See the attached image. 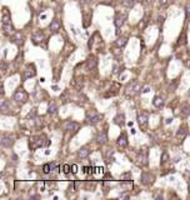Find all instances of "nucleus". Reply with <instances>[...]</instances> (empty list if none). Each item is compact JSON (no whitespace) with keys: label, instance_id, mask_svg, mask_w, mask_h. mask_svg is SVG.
Listing matches in <instances>:
<instances>
[{"label":"nucleus","instance_id":"nucleus-4","mask_svg":"<svg viewBox=\"0 0 190 200\" xmlns=\"http://www.w3.org/2000/svg\"><path fill=\"white\" fill-rule=\"evenodd\" d=\"M13 99L16 101V103L19 104H24L28 101V99H29V95H28V93L25 91V89H23V88H19L15 93H14V96Z\"/></svg>","mask_w":190,"mask_h":200},{"label":"nucleus","instance_id":"nucleus-31","mask_svg":"<svg viewBox=\"0 0 190 200\" xmlns=\"http://www.w3.org/2000/svg\"><path fill=\"white\" fill-rule=\"evenodd\" d=\"M121 71H124V66H120V65H118V64H114V66H113V73H114V74H120Z\"/></svg>","mask_w":190,"mask_h":200},{"label":"nucleus","instance_id":"nucleus-11","mask_svg":"<svg viewBox=\"0 0 190 200\" xmlns=\"http://www.w3.org/2000/svg\"><path fill=\"white\" fill-rule=\"evenodd\" d=\"M79 127H80V125L76 122H74V120H66V122L64 123V129L70 133H76L79 130Z\"/></svg>","mask_w":190,"mask_h":200},{"label":"nucleus","instance_id":"nucleus-27","mask_svg":"<svg viewBox=\"0 0 190 200\" xmlns=\"http://www.w3.org/2000/svg\"><path fill=\"white\" fill-rule=\"evenodd\" d=\"M57 113H58V105L55 103H52L48 106V114L49 115H55Z\"/></svg>","mask_w":190,"mask_h":200},{"label":"nucleus","instance_id":"nucleus-33","mask_svg":"<svg viewBox=\"0 0 190 200\" xmlns=\"http://www.w3.org/2000/svg\"><path fill=\"white\" fill-rule=\"evenodd\" d=\"M35 116H36V108H33L30 111H29V114L26 115V119L28 120H30V119H35Z\"/></svg>","mask_w":190,"mask_h":200},{"label":"nucleus","instance_id":"nucleus-13","mask_svg":"<svg viewBox=\"0 0 190 200\" xmlns=\"http://www.w3.org/2000/svg\"><path fill=\"white\" fill-rule=\"evenodd\" d=\"M98 66V59L95 55H89L86 59V69L88 70H94Z\"/></svg>","mask_w":190,"mask_h":200},{"label":"nucleus","instance_id":"nucleus-23","mask_svg":"<svg viewBox=\"0 0 190 200\" xmlns=\"http://www.w3.org/2000/svg\"><path fill=\"white\" fill-rule=\"evenodd\" d=\"M190 115V104H184L180 108V116L183 118H186V116Z\"/></svg>","mask_w":190,"mask_h":200},{"label":"nucleus","instance_id":"nucleus-32","mask_svg":"<svg viewBox=\"0 0 190 200\" xmlns=\"http://www.w3.org/2000/svg\"><path fill=\"white\" fill-rule=\"evenodd\" d=\"M95 183H90V181H86L85 183V189L88 192H93V190H95Z\"/></svg>","mask_w":190,"mask_h":200},{"label":"nucleus","instance_id":"nucleus-29","mask_svg":"<svg viewBox=\"0 0 190 200\" xmlns=\"http://www.w3.org/2000/svg\"><path fill=\"white\" fill-rule=\"evenodd\" d=\"M83 18H84V24H83V25H84V28H88V26H89V24H90V19H91V14L90 13H85L84 14V15H83Z\"/></svg>","mask_w":190,"mask_h":200},{"label":"nucleus","instance_id":"nucleus-10","mask_svg":"<svg viewBox=\"0 0 190 200\" xmlns=\"http://www.w3.org/2000/svg\"><path fill=\"white\" fill-rule=\"evenodd\" d=\"M136 163L139 166H146L148 165V151L141 150L139 151V154L136 156Z\"/></svg>","mask_w":190,"mask_h":200},{"label":"nucleus","instance_id":"nucleus-21","mask_svg":"<svg viewBox=\"0 0 190 200\" xmlns=\"http://www.w3.org/2000/svg\"><path fill=\"white\" fill-rule=\"evenodd\" d=\"M188 134V129H186V125H180L178 131H177V138L178 139H184L185 136H186Z\"/></svg>","mask_w":190,"mask_h":200},{"label":"nucleus","instance_id":"nucleus-39","mask_svg":"<svg viewBox=\"0 0 190 200\" xmlns=\"http://www.w3.org/2000/svg\"><path fill=\"white\" fill-rule=\"evenodd\" d=\"M185 14H186V18H190V4L185 6Z\"/></svg>","mask_w":190,"mask_h":200},{"label":"nucleus","instance_id":"nucleus-43","mask_svg":"<svg viewBox=\"0 0 190 200\" xmlns=\"http://www.w3.org/2000/svg\"><path fill=\"white\" fill-rule=\"evenodd\" d=\"M40 196H39V195H31V196H30V199H39Z\"/></svg>","mask_w":190,"mask_h":200},{"label":"nucleus","instance_id":"nucleus-3","mask_svg":"<svg viewBox=\"0 0 190 200\" xmlns=\"http://www.w3.org/2000/svg\"><path fill=\"white\" fill-rule=\"evenodd\" d=\"M141 88H143V85L140 84V83L134 80L133 83H130V84L126 86V94L129 96H135L141 91Z\"/></svg>","mask_w":190,"mask_h":200},{"label":"nucleus","instance_id":"nucleus-28","mask_svg":"<svg viewBox=\"0 0 190 200\" xmlns=\"http://www.w3.org/2000/svg\"><path fill=\"white\" fill-rule=\"evenodd\" d=\"M121 4H123V6L128 8V9H131V8H134V6H135L136 0H123V1H121Z\"/></svg>","mask_w":190,"mask_h":200},{"label":"nucleus","instance_id":"nucleus-22","mask_svg":"<svg viewBox=\"0 0 190 200\" xmlns=\"http://www.w3.org/2000/svg\"><path fill=\"white\" fill-rule=\"evenodd\" d=\"M126 44H128V38L126 36H119V38L115 40V45H117V48H119V49L124 48Z\"/></svg>","mask_w":190,"mask_h":200},{"label":"nucleus","instance_id":"nucleus-34","mask_svg":"<svg viewBox=\"0 0 190 200\" xmlns=\"http://www.w3.org/2000/svg\"><path fill=\"white\" fill-rule=\"evenodd\" d=\"M9 110V101L8 100H3L1 101V111H8Z\"/></svg>","mask_w":190,"mask_h":200},{"label":"nucleus","instance_id":"nucleus-42","mask_svg":"<svg viewBox=\"0 0 190 200\" xmlns=\"http://www.w3.org/2000/svg\"><path fill=\"white\" fill-rule=\"evenodd\" d=\"M171 122H173V119H171V118H168V119L165 120V123H166V124H170Z\"/></svg>","mask_w":190,"mask_h":200},{"label":"nucleus","instance_id":"nucleus-26","mask_svg":"<svg viewBox=\"0 0 190 200\" xmlns=\"http://www.w3.org/2000/svg\"><path fill=\"white\" fill-rule=\"evenodd\" d=\"M13 43H15L18 45L23 44V35L20 34V33H15V34L13 35Z\"/></svg>","mask_w":190,"mask_h":200},{"label":"nucleus","instance_id":"nucleus-2","mask_svg":"<svg viewBox=\"0 0 190 200\" xmlns=\"http://www.w3.org/2000/svg\"><path fill=\"white\" fill-rule=\"evenodd\" d=\"M49 144H50L49 139L46 138L45 135H34V136L30 138L29 145H30V149H31V150H35V149H38V148L48 146Z\"/></svg>","mask_w":190,"mask_h":200},{"label":"nucleus","instance_id":"nucleus-16","mask_svg":"<svg viewBox=\"0 0 190 200\" xmlns=\"http://www.w3.org/2000/svg\"><path fill=\"white\" fill-rule=\"evenodd\" d=\"M60 26H61V24H60L59 19H53L52 23H50V25H49V29L53 34H57V33L60 30Z\"/></svg>","mask_w":190,"mask_h":200},{"label":"nucleus","instance_id":"nucleus-8","mask_svg":"<svg viewBox=\"0 0 190 200\" xmlns=\"http://www.w3.org/2000/svg\"><path fill=\"white\" fill-rule=\"evenodd\" d=\"M125 20H126V14L125 13H117V15L114 18V24L117 26V33H119V29L125 24Z\"/></svg>","mask_w":190,"mask_h":200},{"label":"nucleus","instance_id":"nucleus-20","mask_svg":"<svg viewBox=\"0 0 190 200\" xmlns=\"http://www.w3.org/2000/svg\"><path fill=\"white\" fill-rule=\"evenodd\" d=\"M89 154H90V150L88 146H81L78 150V156L80 158V159H85V158L89 156Z\"/></svg>","mask_w":190,"mask_h":200},{"label":"nucleus","instance_id":"nucleus-36","mask_svg":"<svg viewBox=\"0 0 190 200\" xmlns=\"http://www.w3.org/2000/svg\"><path fill=\"white\" fill-rule=\"evenodd\" d=\"M63 171L65 174H69L71 171V166L70 165H68V164H65V165H63Z\"/></svg>","mask_w":190,"mask_h":200},{"label":"nucleus","instance_id":"nucleus-9","mask_svg":"<svg viewBox=\"0 0 190 200\" xmlns=\"http://www.w3.org/2000/svg\"><path fill=\"white\" fill-rule=\"evenodd\" d=\"M36 75V68L34 64H29L26 66V69L24 70V74H23V79L26 80V79H30V78H34Z\"/></svg>","mask_w":190,"mask_h":200},{"label":"nucleus","instance_id":"nucleus-24","mask_svg":"<svg viewBox=\"0 0 190 200\" xmlns=\"http://www.w3.org/2000/svg\"><path fill=\"white\" fill-rule=\"evenodd\" d=\"M131 180H133V176L130 171H126V173L120 175V183H130Z\"/></svg>","mask_w":190,"mask_h":200},{"label":"nucleus","instance_id":"nucleus-44","mask_svg":"<svg viewBox=\"0 0 190 200\" xmlns=\"http://www.w3.org/2000/svg\"><path fill=\"white\" fill-rule=\"evenodd\" d=\"M188 190H189V193H190V181L188 183Z\"/></svg>","mask_w":190,"mask_h":200},{"label":"nucleus","instance_id":"nucleus-15","mask_svg":"<svg viewBox=\"0 0 190 200\" xmlns=\"http://www.w3.org/2000/svg\"><path fill=\"white\" fill-rule=\"evenodd\" d=\"M96 143L101 146L108 143V134H106V131H100L98 134V136H96Z\"/></svg>","mask_w":190,"mask_h":200},{"label":"nucleus","instance_id":"nucleus-41","mask_svg":"<svg viewBox=\"0 0 190 200\" xmlns=\"http://www.w3.org/2000/svg\"><path fill=\"white\" fill-rule=\"evenodd\" d=\"M120 198H121V199H129V195L128 194H121V195H120Z\"/></svg>","mask_w":190,"mask_h":200},{"label":"nucleus","instance_id":"nucleus-38","mask_svg":"<svg viewBox=\"0 0 190 200\" xmlns=\"http://www.w3.org/2000/svg\"><path fill=\"white\" fill-rule=\"evenodd\" d=\"M169 3H170V0H160V5L163 6V8L168 6V5H169Z\"/></svg>","mask_w":190,"mask_h":200},{"label":"nucleus","instance_id":"nucleus-30","mask_svg":"<svg viewBox=\"0 0 190 200\" xmlns=\"http://www.w3.org/2000/svg\"><path fill=\"white\" fill-rule=\"evenodd\" d=\"M168 161H169V154H168L166 151H164V153H163V155H161L160 164H161V165H164V164H166Z\"/></svg>","mask_w":190,"mask_h":200},{"label":"nucleus","instance_id":"nucleus-40","mask_svg":"<svg viewBox=\"0 0 190 200\" xmlns=\"http://www.w3.org/2000/svg\"><path fill=\"white\" fill-rule=\"evenodd\" d=\"M76 169H78V166H76L75 164H73V165H71V171H73V173H74V174H75V173H76V171H78Z\"/></svg>","mask_w":190,"mask_h":200},{"label":"nucleus","instance_id":"nucleus-5","mask_svg":"<svg viewBox=\"0 0 190 200\" xmlns=\"http://www.w3.org/2000/svg\"><path fill=\"white\" fill-rule=\"evenodd\" d=\"M103 118H104L103 114L96 113V111H93V113H89L86 115V123L89 125H93V127H94V125L99 124L101 120H103Z\"/></svg>","mask_w":190,"mask_h":200},{"label":"nucleus","instance_id":"nucleus-37","mask_svg":"<svg viewBox=\"0 0 190 200\" xmlns=\"http://www.w3.org/2000/svg\"><path fill=\"white\" fill-rule=\"evenodd\" d=\"M177 84H178V81H177V80H174V81H173V84H170V85H169V89H170L171 91H175V88H177Z\"/></svg>","mask_w":190,"mask_h":200},{"label":"nucleus","instance_id":"nucleus-6","mask_svg":"<svg viewBox=\"0 0 190 200\" xmlns=\"http://www.w3.org/2000/svg\"><path fill=\"white\" fill-rule=\"evenodd\" d=\"M155 181V176L153 175L149 171H143L141 175H140V183L143 185H146V187H149V185H153Z\"/></svg>","mask_w":190,"mask_h":200},{"label":"nucleus","instance_id":"nucleus-18","mask_svg":"<svg viewBox=\"0 0 190 200\" xmlns=\"http://www.w3.org/2000/svg\"><path fill=\"white\" fill-rule=\"evenodd\" d=\"M117 144L121 148V149H125L128 146V138H126V135H125V134L123 133V134H120L119 135V138H118V140H117Z\"/></svg>","mask_w":190,"mask_h":200},{"label":"nucleus","instance_id":"nucleus-1","mask_svg":"<svg viewBox=\"0 0 190 200\" xmlns=\"http://www.w3.org/2000/svg\"><path fill=\"white\" fill-rule=\"evenodd\" d=\"M1 26H3V31L5 35H13L14 34V28L11 24V15L9 13L8 8L3 9V15H1Z\"/></svg>","mask_w":190,"mask_h":200},{"label":"nucleus","instance_id":"nucleus-35","mask_svg":"<svg viewBox=\"0 0 190 200\" xmlns=\"http://www.w3.org/2000/svg\"><path fill=\"white\" fill-rule=\"evenodd\" d=\"M50 171H53L52 170V165H50V164H44L43 165V173L44 174H49Z\"/></svg>","mask_w":190,"mask_h":200},{"label":"nucleus","instance_id":"nucleus-7","mask_svg":"<svg viewBox=\"0 0 190 200\" xmlns=\"http://www.w3.org/2000/svg\"><path fill=\"white\" fill-rule=\"evenodd\" d=\"M14 143H15V138L10 134H3L1 135V139H0V144H1V146L4 148H11L14 145Z\"/></svg>","mask_w":190,"mask_h":200},{"label":"nucleus","instance_id":"nucleus-12","mask_svg":"<svg viewBox=\"0 0 190 200\" xmlns=\"http://www.w3.org/2000/svg\"><path fill=\"white\" fill-rule=\"evenodd\" d=\"M138 124L139 127H140L141 129H145L148 127V123H149V115H148L146 113H141L138 115Z\"/></svg>","mask_w":190,"mask_h":200},{"label":"nucleus","instance_id":"nucleus-19","mask_svg":"<svg viewBox=\"0 0 190 200\" xmlns=\"http://www.w3.org/2000/svg\"><path fill=\"white\" fill-rule=\"evenodd\" d=\"M153 105H154L155 108H158V109L163 108L164 106V98L160 96V95L154 96V99H153Z\"/></svg>","mask_w":190,"mask_h":200},{"label":"nucleus","instance_id":"nucleus-25","mask_svg":"<svg viewBox=\"0 0 190 200\" xmlns=\"http://www.w3.org/2000/svg\"><path fill=\"white\" fill-rule=\"evenodd\" d=\"M113 154H114V150H113V149H106V150L104 151V158H105L106 163H112V161H114Z\"/></svg>","mask_w":190,"mask_h":200},{"label":"nucleus","instance_id":"nucleus-14","mask_svg":"<svg viewBox=\"0 0 190 200\" xmlns=\"http://www.w3.org/2000/svg\"><path fill=\"white\" fill-rule=\"evenodd\" d=\"M114 124L115 125H118V127H124L125 125V123H126V119H125V114L124 113H118L117 115H115V118H114Z\"/></svg>","mask_w":190,"mask_h":200},{"label":"nucleus","instance_id":"nucleus-17","mask_svg":"<svg viewBox=\"0 0 190 200\" xmlns=\"http://www.w3.org/2000/svg\"><path fill=\"white\" fill-rule=\"evenodd\" d=\"M44 34L41 31H38V33H35V34L33 35V38H31V41H33V44H35V45H39V44H41L43 43V40H44Z\"/></svg>","mask_w":190,"mask_h":200}]
</instances>
